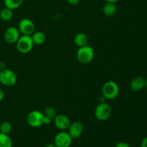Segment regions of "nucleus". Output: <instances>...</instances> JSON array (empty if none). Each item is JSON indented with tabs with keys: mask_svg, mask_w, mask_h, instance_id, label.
Listing matches in <instances>:
<instances>
[{
	"mask_svg": "<svg viewBox=\"0 0 147 147\" xmlns=\"http://www.w3.org/2000/svg\"><path fill=\"white\" fill-rule=\"evenodd\" d=\"M111 114V107L110 105L105 102H101L96 106L95 109V116L100 121L108 120Z\"/></svg>",
	"mask_w": 147,
	"mask_h": 147,
	"instance_id": "39448f33",
	"label": "nucleus"
},
{
	"mask_svg": "<svg viewBox=\"0 0 147 147\" xmlns=\"http://www.w3.org/2000/svg\"><path fill=\"white\" fill-rule=\"evenodd\" d=\"M20 33L18 28L15 27H10L6 30L4 34V40L9 44H14L17 42L20 38Z\"/></svg>",
	"mask_w": 147,
	"mask_h": 147,
	"instance_id": "1a4fd4ad",
	"label": "nucleus"
},
{
	"mask_svg": "<svg viewBox=\"0 0 147 147\" xmlns=\"http://www.w3.org/2000/svg\"><path fill=\"white\" fill-rule=\"evenodd\" d=\"M67 129H68L67 133L70 134L72 139H78L83 134L84 126H83V124L81 122L74 121L73 123H70Z\"/></svg>",
	"mask_w": 147,
	"mask_h": 147,
	"instance_id": "9b49d317",
	"label": "nucleus"
},
{
	"mask_svg": "<svg viewBox=\"0 0 147 147\" xmlns=\"http://www.w3.org/2000/svg\"><path fill=\"white\" fill-rule=\"evenodd\" d=\"M141 147H147V136L142 139L141 142Z\"/></svg>",
	"mask_w": 147,
	"mask_h": 147,
	"instance_id": "5701e85b",
	"label": "nucleus"
},
{
	"mask_svg": "<svg viewBox=\"0 0 147 147\" xmlns=\"http://www.w3.org/2000/svg\"><path fill=\"white\" fill-rule=\"evenodd\" d=\"M12 141L8 134L0 133V147H12Z\"/></svg>",
	"mask_w": 147,
	"mask_h": 147,
	"instance_id": "f3484780",
	"label": "nucleus"
},
{
	"mask_svg": "<svg viewBox=\"0 0 147 147\" xmlns=\"http://www.w3.org/2000/svg\"><path fill=\"white\" fill-rule=\"evenodd\" d=\"M115 147H131V146L129 144L126 143V142H119L118 144H116V145L115 146Z\"/></svg>",
	"mask_w": 147,
	"mask_h": 147,
	"instance_id": "412c9836",
	"label": "nucleus"
},
{
	"mask_svg": "<svg viewBox=\"0 0 147 147\" xmlns=\"http://www.w3.org/2000/svg\"><path fill=\"white\" fill-rule=\"evenodd\" d=\"M145 86V80L142 77L134 78L130 83V88L132 91L138 92L142 90Z\"/></svg>",
	"mask_w": 147,
	"mask_h": 147,
	"instance_id": "f8f14e48",
	"label": "nucleus"
},
{
	"mask_svg": "<svg viewBox=\"0 0 147 147\" xmlns=\"http://www.w3.org/2000/svg\"><path fill=\"white\" fill-rule=\"evenodd\" d=\"M103 11L107 17H112L116 12V7L115 3L106 2L103 7Z\"/></svg>",
	"mask_w": 147,
	"mask_h": 147,
	"instance_id": "4468645a",
	"label": "nucleus"
},
{
	"mask_svg": "<svg viewBox=\"0 0 147 147\" xmlns=\"http://www.w3.org/2000/svg\"><path fill=\"white\" fill-rule=\"evenodd\" d=\"M33 45H34V43L32 40L31 35L22 34V36H20V38L16 42L17 50L23 54L30 53L32 50Z\"/></svg>",
	"mask_w": 147,
	"mask_h": 147,
	"instance_id": "7ed1b4c3",
	"label": "nucleus"
},
{
	"mask_svg": "<svg viewBox=\"0 0 147 147\" xmlns=\"http://www.w3.org/2000/svg\"><path fill=\"white\" fill-rule=\"evenodd\" d=\"M12 126L9 121H3L0 124V133L8 134L11 131Z\"/></svg>",
	"mask_w": 147,
	"mask_h": 147,
	"instance_id": "6ab92c4d",
	"label": "nucleus"
},
{
	"mask_svg": "<svg viewBox=\"0 0 147 147\" xmlns=\"http://www.w3.org/2000/svg\"><path fill=\"white\" fill-rule=\"evenodd\" d=\"M144 87L147 89V78L146 79V80H145V86H144Z\"/></svg>",
	"mask_w": 147,
	"mask_h": 147,
	"instance_id": "bb28decb",
	"label": "nucleus"
},
{
	"mask_svg": "<svg viewBox=\"0 0 147 147\" xmlns=\"http://www.w3.org/2000/svg\"><path fill=\"white\" fill-rule=\"evenodd\" d=\"M24 0H4L5 7L11 10L18 9L22 4Z\"/></svg>",
	"mask_w": 147,
	"mask_h": 147,
	"instance_id": "dca6fc26",
	"label": "nucleus"
},
{
	"mask_svg": "<svg viewBox=\"0 0 147 147\" xmlns=\"http://www.w3.org/2000/svg\"><path fill=\"white\" fill-rule=\"evenodd\" d=\"M44 113L45 116L50 118V119H54V118L55 117L56 115H57L55 109L53 107H50V106L46 108V109H45L44 113Z\"/></svg>",
	"mask_w": 147,
	"mask_h": 147,
	"instance_id": "aec40b11",
	"label": "nucleus"
},
{
	"mask_svg": "<svg viewBox=\"0 0 147 147\" xmlns=\"http://www.w3.org/2000/svg\"><path fill=\"white\" fill-rule=\"evenodd\" d=\"M44 113L41 111L34 110L32 111L27 116V122L30 126L37 128L44 124Z\"/></svg>",
	"mask_w": 147,
	"mask_h": 147,
	"instance_id": "423d86ee",
	"label": "nucleus"
},
{
	"mask_svg": "<svg viewBox=\"0 0 147 147\" xmlns=\"http://www.w3.org/2000/svg\"><path fill=\"white\" fill-rule=\"evenodd\" d=\"M74 42L78 47L88 45L89 42L88 37L84 33H77L74 37Z\"/></svg>",
	"mask_w": 147,
	"mask_h": 147,
	"instance_id": "ddd939ff",
	"label": "nucleus"
},
{
	"mask_svg": "<svg viewBox=\"0 0 147 147\" xmlns=\"http://www.w3.org/2000/svg\"><path fill=\"white\" fill-rule=\"evenodd\" d=\"M13 17V11L12 10L10 9L4 8L3 9H1V11H0V18L4 22L9 21L12 19Z\"/></svg>",
	"mask_w": 147,
	"mask_h": 147,
	"instance_id": "a211bd4d",
	"label": "nucleus"
},
{
	"mask_svg": "<svg viewBox=\"0 0 147 147\" xmlns=\"http://www.w3.org/2000/svg\"><path fill=\"white\" fill-rule=\"evenodd\" d=\"M4 90H2V88H0V102L4 99Z\"/></svg>",
	"mask_w": 147,
	"mask_h": 147,
	"instance_id": "b1692460",
	"label": "nucleus"
},
{
	"mask_svg": "<svg viewBox=\"0 0 147 147\" xmlns=\"http://www.w3.org/2000/svg\"><path fill=\"white\" fill-rule=\"evenodd\" d=\"M78 60L83 64H88L93 60L94 57V50L90 45L79 47L76 53Z\"/></svg>",
	"mask_w": 147,
	"mask_h": 147,
	"instance_id": "f257e3e1",
	"label": "nucleus"
},
{
	"mask_svg": "<svg viewBox=\"0 0 147 147\" xmlns=\"http://www.w3.org/2000/svg\"><path fill=\"white\" fill-rule=\"evenodd\" d=\"M18 30L22 34L32 35L34 32V24L31 20L27 18L22 19L20 21Z\"/></svg>",
	"mask_w": 147,
	"mask_h": 147,
	"instance_id": "6e6552de",
	"label": "nucleus"
},
{
	"mask_svg": "<svg viewBox=\"0 0 147 147\" xmlns=\"http://www.w3.org/2000/svg\"><path fill=\"white\" fill-rule=\"evenodd\" d=\"M119 93V87L117 83L112 80L106 82L102 87V94L106 99L112 100L116 98Z\"/></svg>",
	"mask_w": 147,
	"mask_h": 147,
	"instance_id": "f03ea898",
	"label": "nucleus"
},
{
	"mask_svg": "<svg viewBox=\"0 0 147 147\" xmlns=\"http://www.w3.org/2000/svg\"><path fill=\"white\" fill-rule=\"evenodd\" d=\"M17 81V76L9 69H3L0 71V83L7 87L14 86Z\"/></svg>",
	"mask_w": 147,
	"mask_h": 147,
	"instance_id": "20e7f679",
	"label": "nucleus"
},
{
	"mask_svg": "<svg viewBox=\"0 0 147 147\" xmlns=\"http://www.w3.org/2000/svg\"><path fill=\"white\" fill-rule=\"evenodd\" d=\"M66 1L71 5H77L80 2V0H66Z\"/></svg>",
	"mask_w": 147,
	"mask_h": 147,
	"instance_id": "4be33fe9",
	"label": "nucleus"
},
{
	"mask_svg": "<svg viewBox=\"0 0 147 147\" xmlns=\"http://www.w3.org/2000/svg\"><path fill=\"white\" fill-rule=\"evenodd\" d=\"M73 139L67 132L62 131L57 134L54 139V142L56 147H70L72 144Z\"/></svg>",
	"mask_w": 147,
	"mask_h": 147,
	"instance_id": "0eeeda50",
	"label": "nucleus"
},
{
	"mask_svg": "<svg viewBox=\"0 0 147 147\" xmlns=\"http://www.w3.org/2000/svg\"><path fill=\"white\" fill-rule=\"evenodd\" d=\"M32 40L34 45H40L45 42L46 40V36L42 32H33L31 35Z\"/></svg>",
	"mask_w": 147,
	"mask_h": 147,
	"instance_id": "2eb2a0df",
	"label": "nucleus"
},
{
	"mask_svg": "<svg viewBox=\"0 0 147 147\" xmlns=\"http://www.w3.org/2000/svg\"><path fill=\"white\" fill-rule=\"evenodd\" d=\"M55 126L60 131L67 130L70 125V121L67 116L64 114L56 115L53 119Z\"/></svg>",
	"mask_w": 147,
	"mask_h": 147,
	"instance_id": "9d476101",
	"label": "nucleus"
},
{
	"mask_svg": "<svg viewBox=\"0 0 147 147\" xmlns=\"http://www.w3.org/2000/svg\"><path fill=\"white\" fill-rule=\"evenodd\" d=\"M106 2H111V3H116L118 1V0H104Z\"/></svg>",
	"mask_w": 147,
	"mask_h": 147,
	"instance_id": "a878e982",
	"label": "nucleus"
},
{
	"mask_svg": "<svg viewBox=\"0 0 147 147\" xmlns=\"http://www.w3.org/2000/svg\"><path fill=\"white\" fill-rule=\"evenodd\" d=\"M44 147H56L54 143H48L45 145Z\"/></svg>",
	"mask_w": 147,
	"mask_h": 147,
	"instance_id": "393cba45",
	"label": "nucleus"
}]
</instances>
